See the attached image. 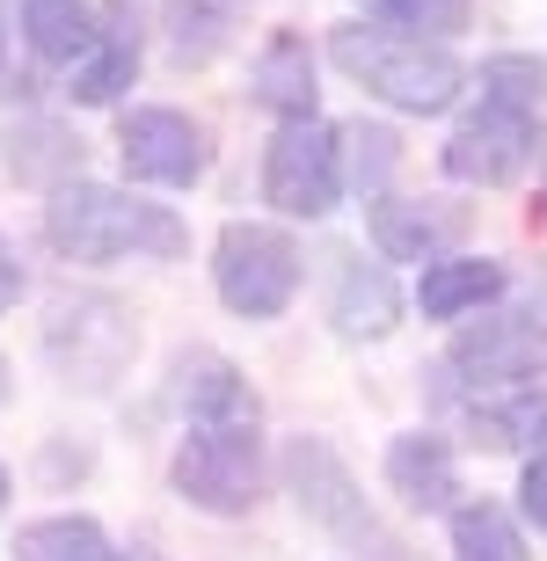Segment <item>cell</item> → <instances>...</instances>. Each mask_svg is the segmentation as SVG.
Here are the masks:
<instances>
[{
    "mask_svg": "<svg viewBox=\"0 0 547 561\" xmlns=\"http://www.w3.org/2000/svg\"><path fill=\"white\" fill-rule=\"evenodd\" d=\"M52 249L73 263H117V255H183V227L161 205H139L132 190L110 183H59L52 211H44Z\"/></svg>",
    "mask_w": 547,
    "mask_h": 561,
    "instance_id": "cell-1",
    "label": "cell"
},
{
    "mask_svg": "<svg viewBox=\"0 0 547 561\" xmlns=\"http://www.w3.org/2000/svg\"><path fill=\"white\" fill-rule=\"evenodd\" d=\"M337 66L351 81H365L379 103L395 110H417V117H438L453 95H460V59L445 44H423V37H401V30H337Z\"/></svg>",
    "mask_w": 547,
    "mask_h": 561,
    "instance_id": "cell-2",
    "label": "cell"
},
{
    "mask_svg": "<svg viewBox=\"0 0 547 561\" xmlns=\"http://www.w3.org/2000/svg\"><path fill=\"white\" fill-rule=\"evenodd\" d=\"M212 277H219V299H227L233 313L271 321V313L293 307V291H299V249L277 227L233 219V227L219 233V249H212Z\"/></svg>",
    "mask_w": 547,
    "mask_h": 561,
    "instance_id": "cell-3",
    "label": "cell"
},
{
    "mask_svg": "<svg viewBox=\"0 0 547 561\" xmlns=\"http://www.w3.org/2000/svg\"><path fill=\"white\" fill-rule=\"evenodd\" d=\"M263 197L293 219H321L337 211L343 197V131L321 125V117H299L271 139V161H263Z\"/></svg>",
    "mask_w": 547,
    "mask_h": 561,
    "instance_id": "cell-4",
    "label": "cell"
},
{
    "mask_svg": "<svg viewBox=\"0 0 547 561\" xmlns=\"http://www.w3.org/2000/svg\"><path fill=\"white\" fill-rule=\"evenodd\" d=\"M255 481H263V445H255V423H227V431H197L175 453V489H183L197 511H249Z\"/></svg>",
    "mask_w": 547,
    "mask_h": 561,
    "instance_id": "cell-5",
    "label": "cell"
},
{
    "mask_svg": "<svg viewBox=\"0 0 547 561\" xmlns=\"http://www.w3.org/2000/svg\"><path fill=\"white\" fill-rule=\"evenodd\" d=\"M533 146H540V117L482 103V117H467V125L445 139V175H453V183H511V175L533 161Z\"/></svg>",
    "mask_w": 547,
    "mask_h": 561,
    "instance_id": "cell-6",
    "label": "cell"
},
{
    "mask_svg": "<svg viewBox=\"0 0 547 561\" xmlns=\"http://www.w3.org/2000/svg\"><path fill=\"white\" fill-rule=\"evenodd\" d=\"M132 321L110 299H66L59 313H52V357H59L66 373L81 379V387H110L117 379V365L132 357Z\"/></svg>",
    "mask_w": 547,
    "mask_h": 561,
    "instance_id": "cell-7",
    "label": "cell"
},
{
    "mask_svg": "<svg viewBox=\"0 0 547 561\" xmlns=\"http://www.w3.org/2000/svg\"><path fill=\"white\" fill-rule=\"evenodd\" d=\"M117 153L139 183H197L205 175V131L190 125L183 110H132L125 125H117Z\"/></svg>",
    "mask_w": 547,
    "mask_h": 561,
    "instance_id": "cell-8",
    "label": "cell"
},
{
    "mask_svg": "<svg viewBox=\"0 0 547 561\" xmlns=\"http://www.w3.org/2000/svg\"><path fill=\"white\" fill-rule=\"evenodd\" d=\"M285 481H293L299 511L315 525H337V533H351V540H379L373 511L358 503V489H351V474H343V459L321 445V437H293V453H285ZM387 547V540H379ZM395 554V547H387Z\"/></svg>",
    "mask_w": 547,
    "mask_h": 561,
    "instance_id": "cell-9",
    "label": "cell"
},
{
    "mask_svg": "<svg viewBox=\"0 0 547 561\" xmlns=\"http://www.w3.org/2000/svg\"><path fill=\"white\" fill-rule=\"evenodd\" d=\"M132 73H139V22H132V8L117 0V8L95 15V37H88V51L73 59V103H117L132 88Z\"/></svg>",
    "mask_w": 547,
    "mask_h": 561,
    "instance_id": "cell-10",
    "label": "cell"
},
{
    "mask_svg": "<svg viewBox=\"0 0 547 561\" xmlns=\"http://www.w3.org/2000/svg\"><path fill=\"white\" fill-rule=\"evenodd\" d=\"M453 373L467 379H533L547 373V335L526 329V321H482V329H467L460 343H453V357H445Z\"/></svg>",
    "mask_w": 547,
    "mask_h": 561,
    "instance_id": "cell-11",
    "label": "cell"
},
{
    "mask_svg": "<svg viewBox=\"0 0 547 561\" xmlns=\"http://www.w3.org/2000/svg\"><path fill=\"white\" fill-rule=\"evenodd\" d=\"M453 233H460V211L409 205V197L373 205V241H379V255H395V263H438V249Z\"/></svg>",
    "mask_w": 547,
    "mask_h": 561,
    "instance_id": "cell-12",
    "label": "cell"
},
{
    "mask_svg": "<svg viewBox=\"0 0 547 561\" xmlns=\"http://www.w3.org/2000/svg\"><path fill=\"white\" fill-rule=\"evenodd\" d=\"M497 291H504V263H489V255H438V263H423L417 299L431 321H460V313H475Z\"/></svg>",
    "mask_w": 547,
    "mask_h": 561,
    "instance_id": "cell-13",
    "label": "cell"
},
{
    "mask_svg": "<svg viewBox=\"0 0 547 561\" xmlns=\"http://www.w3.org/2000/svg\"><path fill=\"white\" fill-rule=\"evenodd\" d=\"M387 481H395L401 503H417V511H445V503H453V453H445V437H431V431L395 437V453H387Z\"/></svg>",
    "mask_w": 547,
    "mask_h": 561,
    "instance_id": "cell-14",
    "label": "cell"
},
{
    "mask_svg": "<svg viewBox=\"0 0 547 561\" xmlns=\"http://www.w3.org/2000/svg\"><path fill=\"white\" fill-rule=\"evenodd\" d=\"M255 103L277 110L285 125L315 117V51H307V37H277L255 59Z\"/></svg>",
    "mask_w": 547,
    "mask_h": 561,
    "instance_id": "cell-15",
    "label": "cell"
},
{
    "mask_svg": "<svg viewBox=\"0 0 547 561\" xmlns=\"http://www.w3.org/2000/svg\"><path fill=\"white\" fill-rule=\"evenodd\" d=\"M22 37H30L37 59L73 66L88 51V37H95V8L88 0H22Z\"/></svg>",
    "mask_w": 547,
    "mask_h": 561,
    "instance_id": "cell-16",
    "label": "cell"
},
{
    "mask_svg": "<svg viewBox=\"0 0 547 561\" xmlns=\"http://www.w3.org/2000/svg\"><path fill=\"white\" fill-rule=\"evenodd\" d=\"M183 401H190V423H197V431H227V423H255V394H249V379L233 373L227 357H197V373H190Z\"/></svg>",
    "mask_w": 547,
    "mask_h": 561,
    "instance_id": "cell-17",
    "label": "cell"
},
{
    "mask_svg": "<svg viewBox=\"0 0 547 561\" xmlns=\"http://www.w3.org/2000/svg\"><path fill=\"white\" fill-rule=\"evenodd\" d=\"M15 561H125L95 518H37L15 533Z\"/></svg>",
    "mask_w": 547,
    "mask_h": 561,
    "instance_id": "cell-18",
    "label": "cell"
},
{
    "mask_svg": "<svg viewBox=\"0 0 547 561\" xmlns=\"http://www.w3.org/2000/svg\"><path fill=\"white\" fill-rule=\"evenodd\" d=\"M337 329L343 335H387L395 329V285H387V271L343 263V277H337Z\"/></svg>",
    "mask_w": 547,
    "mask_h": 561,
    "instance_id": "cell-19",
    "label": "cell"
},
{
    "mask_svg": "<svg viewBox=\"0 0 547 561\" xmlns=\"http://www.w3.org/2000/svg\"><path fill=\"white\" fill-rule=\"evenodd\" d=\"M453 554L460 561H526V540H518V525L497 503H467V511H453Z\"/></svg>",
    "mask_w": 547,
    "mask_h": 561,
    "instance_id": "cell-20",
    "label": "cell"
},
{
    "mask_svg": "<svg viewBox=\"0 0 547 561\" xmlns=\"http://www.w3.org/2000/svg\"><path fill=\"white\" fill-rule=\"evenodd\" d=\"M233 30V8L227 0H169V44L183 66H205Z\"/></svg>",
    "mask_w": 547,
    "mask_h": 561,
    "instance_id": "cell-21",
    "label": "cell"
},
{
    "mask_svg": "<svg viewBox=\"0 0 547 561\" xmlns=\"http://www.w3.org/2000/svg\"><path fill=\"white\" fill-rule=\"evenodd\" d=\"M482 103L518 110V117H540L547 110V66L526 59V51H504V59L482 66Z\"/></svg>",
    "mask_w": 547,
    "mask_h": 561,
    "instance_id": "cell-22",
    "label": "cell"
},
{
    "mask_svg": "<svg viewBox=\"0 0 547 561\" xmlns=\"http://www.w3.org/2000/svg\"><path fill=\"white\" fill-rule=\"evenodd\" d=\"M489 445H533V453H547V394H518L504 401L497 416H482Z\"/></svg>",
    "mask_w": 547,
    "mask_h": 561,
    "instance_id": "cell-23",
    "label": "cell"
},
{
    "mask_svg": "<svg viewBox=\"0 0 547 561\" xmlns=\"http://www.w3.org/2000/svg\"><path fill=\"white\" fill-rule=\"evenodd\" d=\"M387 30H467L475 0H365Z\"/></svg>",
    "mask_w": 547,
    "mask_h": 561,
    "instance_id": "cell-24",
    "label": "cell"
},
{
    "mask_svg": "<svg viewBox=\"0 0 547 561\" xmlns=\"http://www.w3.org/2000/svg\"><path fill=\"white\" fill-rule=\"evenodd\" d=\"M518 496H526V518H533V525L547 533V453H540V459L526 467V489H518Z\"/></svg>",
    "mask_w": 547,
    "mask_h": 561,
    "instance_id": "cell-25",
    "label": "cell"
},
{
    "mask_svg": "<svg viewBox=\"0 0 547 561\" xmlns=\"http://www.w3.org/2000/svg\"><path fill=\"white\" fill-rule=\"evenodd\" d=\"M15 291H22V263H15V249L0 241V307H15Z\"/></svg>",
    "mask_w": 547,
    "mask_h": 561,
    "instance_id": "cell-26",
    "label": "cell"
},
{
    "mask_svg": "<svg viewBox=\"0 0 547 561\" xmlns=\"http://www.w3.org/2000/svg\"><path fill=\"white\" fill-rule=\"evenodd\" d=\"M0 511H8V474H0Z\"/></svg>",
    "mask_w": 547,
    "mask_h": 561,
    "instance_id": "cell-27",
    "label": "cell"
},
{
    "mask_svg": "<svg viewBox=\"0 0 547 561\" xmlns=\"http://www.w3.org/2000/svg\"><path fill=\"white\" fill-rule=\"evenodd\" d=\"M0 30H8V15H0Z\"/></svg>",
    "mask_w": 547,
    "mask_h": 561,
    "instance_id": "cell-28",
    "label": "cell"
}]
</instances>
